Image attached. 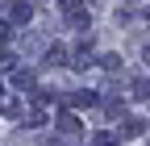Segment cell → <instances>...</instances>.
<instances>
[{
    "label": "cell",
    "instance_id": "7",
    "mask_svg": "<svg viewBox=\"0 0 150 146\" xmlns=\"http://www.w3.org/2000/svg\"><path fill=\"white\" fill-rule=\"evenodd\" d=\"M25 125H46V113H38V108H33V113H25Z\"/></svg>",
    "mask_w": 150,
    "mask_h": 146
},
{
    "label": "cell",
    "instance_id": "9",
    "mask_svg": "<svg viewBox=\"0 0 150 146\" xmlns=\"http://www.w3.org/2000/svg\"><path fill=\"white\" fill-rule=\"evenodd\" d=\"M146 63H150V46H146Z\"/></svg>",
    "mask_w": 150,
    "mask_h": 146
},
{
    "label": "cell",
    "instance_id": "1",
    "mask_svg": "<svg viewBox=\"0 0 150 146\" xmlns=\"http://www.w3.org/2000/svg\"><path fill=\"white\" fill-rule=\"evenodd\" d=\"M142 130H146V125H142L138 117H125V125H121V134H117V138H138Z\"/></svg>",
    "mask_w": 150,
    "mask_h": 146
},
{
    "label": "cell",
    "instance_id": "5",
    "mask_svg": "<svg viewBox=\"0 0 150 146\" xmlns=\"http://www.w3.org/2000/svg\"><path fill=\"white\" fill-rule=\"evenodd\" d=\"M59 134H79V121H75V117L67 113V117L59 121Z\"/></svg>",
    "mask_w": 150,
    "mask_h": 146
},
{
    "label": "cell",
    "instance_id": "8",
    "mask_svg": "<svg viewBox=\"0 0 150 146\" xmlns=\"http://www.w3.org/2000/svg\"><path fill=\"white\" fill-rule=\"evenodd\" d=\"M59 4H63L67 13H79V4H83V0H59Z\"/></svg>",
    "mask_w": 150,
    "mask_h": 146
},
{
    "label": "cell",
    "instance_id": "6",
    "mask_svg": "<svg viewBox=\"0 0 150 146\" xmlns=\"http://www.w3.org/2000/svg\"><path fill=\"white\" fill-rule=\"evenodd\" d=\"M134 96H142V100H150V79H134V88H129Z\"/></svg>",
    "mask_w": 150,
    "mask_h": 146
},
{
    "label": "cell",
    "instance_id": "3",
    "mask_svg": "<svg viewBox=\"0 0 150 146\" xmlns=\"http://www.w3.org/2000/svg\"><path fill=\"white\" fill-rule=\"evenodd\" d=\"M29 17H33V9L25 4V0H21V4H13V21H17V25H25Z\"/></svg>",
    "mask_w": 150,
    "mask_h": 146
},
{
    "label": "cell",
    "instance_id": "2",
    "mask_svg": "<svg viewBox=\"0 0 150 146\" xmlns=\"http://www.w3.org/2000/svg\"><path fill=\"white\" fill-rule=\"evenodd\" d=\"M71 104L75 108H92L96 104V92H71Z\"/></svg>",
    "mask_w": 150,
    "mask_h": 146
},
{
    "label": "cell",
    "instance_id": "4",
    "mask_svg": "<svg viewBox=\"0 0 150 146\" xmlns=\"http://www.w3.org/2000/svg\"><path fill=\"white\" fill-rule=\"evenodd\" d=\"M46 63L63 67V63H67V50H63V46H50V50H46Z\"/></svg>",
    "mask_w": 150,
    "mask_h": 146
}]
</instances>
